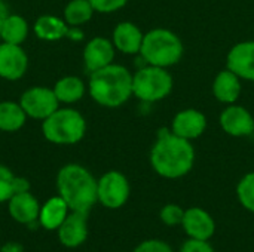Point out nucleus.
Returning <instances> with one entry per match:
<instances>
[{"mask_svg": "<svg viewBox=\"0 0 254 252\" xmlns=\"http://www.w3.org/2000/svg\"><path fill=\"white\" fill-rule=\"evenodd\" d=\"M153 171L167 180H179L188 175L195 165V149L189 140L176 135L171 129L162 128L150 150Z\"/></svg>", "mask_w": 254, "mask_h": 252, "instance_id": "1", "label": "nucleus"}, {"mask_svg": "<svg viewBox=\"0 0 254 252\" xmlns=\"http://www.w3.org/2000/svg\"><path fill=\"white\" fill-rule=\"evenodd\" d=\"M88 92L98 105L118 108L132 97V73L115 62L92 71L89 73Z\"/></svg>", "mask_w": 254, "mask_h": 252, "instance_id": "2", "label": "nucleus"}, {"mask_svg": "<svg viewBox=\"0 0 254 252\" xmlns=\"http://www.w3.org/2000/svg\"><path fill=\"white\" fill-rule=\"evenodd\" d=\"M58 196L68 205L70 211L88 214L97 201V180L79 163L64 165L57 175Z\"/></svg>", "mask_w": 254, "mask_h": 252, "instance_id": "3", "label": "nucleus"}, {"mask_svg": "<svg viewBox=\"0 0 254 252\" xmlns=\"http://www.w3.org/2000/svg\"><path fill=\"white\" fill-rule=\"evenodd\" d=\"M185 53L180 37L167 28H153L143 37L140 55L149 65L168 68L176 65Z\"/></svg>", "mask_w": 254, "mask_h": 252, "instance_id": "4", "label": "nucleus"}, {"mask_svg": "<svg viewBox=\"0 0 254 252\" xmlns=\"http://www.w3.org/2000/svg\"><path fill=\"white\" fill-rule=\"evenodd\" d=\"M42 134L46 141L52 144L73 146L83 140L86 120L80 111L70 107H60L49 117L42 120Z\"/></svg>", "mask_w": 254, "mask_h": 252, "instance_id": "5", "label": "nucleus"}, {"mask_svg": "<svg viewBox=\"0 0 254 252\" xmlns=\"http://www.w3.org/2000/svg\"><path fill=\"white\" fill-rule=\"evenodd\" d=\"M173 85L167 68L146 64L132 74V97L143 102H156L171 94Z\"/></svg>", "mask_w": 254, "mask_h": 252, "instance_id": "6", "label": "nucleus"}, {"mask_svg": "<svg viewBox=\"0 0 254 252\" xmlns=\"http://www.w3.org/2000/svg\"><path fill=\"white\" fill-rule=\"evenodd\" d=\"M129 195V181L119 171H109L97 180V201L107 209L122 208Z\"/></svg>", "mask_w": 254, "mask_h": 252, "instance_id": "7", "label": "nucleus"}, {"mask_svg": "<svg viewBox=\"0 0 254 252\" xmlns=\"http://www.w3.org/2000/svg\"><path fill=\"white\" fill-rule=\"evenodd\" d=\"M18 102L21 104L27 117L36 120H45L57 108H60V101L57 100L54 89L46 86H33L25 89Z\"/></svg>", "mask_w": 254, "mask_h": 252, "instance_id": "8", "label": "nucleus"}, {"mask_svg": "<svg viewBox=\"0 0 254 252\" xmlns=\"http://www.w3.org/2000/svg\"><path fill=\"white\" fill-rule=\"evenodd\" d=\"M28 68V56L22 46L0 43V77L16 82L24 77Z\"/></svg>", "mask_w": 254, "mask_h": 252, "instance_id": "9", "label": "nucleus"}, {"mask_svg": "<svg viewBox=\"0 0 254 252\" xmlns=\"http://www.w3.org/2000/svg\"><path fill=\"white\" fill-rule=\"evenodd\" d=\"M220 126L222 129L235 138H244L250 137L254 132V117L252 113L237 104H229L222 113H220Z\"/></svg>", "mask_w": 254, "mask_h": 252, "instance_id": "10", "label": "nucleus"}, {"mask_svg": "<svg viewBox=\"0 0 254 252\" xmlns=\"http://www.w3.org/2000/svg\"><path fill=\"white\" fill-rule=\"evenodd\" d=\"M182 227L188 238L196 241H210L216 233V221L204 208L192 206L185 211Z\"/></svg>", "mask_w": 254, "mask_h": 252, "instance_id": "11", "label": "nucleus"}, {"mask_svg": "<svg viewBox=\"0 0 254 252\" xmlns=\"http://www.w3.org/2000/svg\"><path fill=\"white\" fill-rule=\"evenodd\" d=\"M115 46L113 42L103 37V36H97L92 37L91 40L86 42L85 48H83V64L85 68L92 73L97 71L100 68H104L110 64H113L115 59Z\"/></svg>", "mask_w": 254, "mask_h": 252, "instance_id": "12", "label": "nucleus"}, {"mask_svg": "<svg viewBox=\"0 0 254 252\" xmlns=\"http://www.w3.org/2000/svg\"><path fill=\"white\" fill-rule=\"evenodd\" d=\"M58 239L65 248H79L88 239V214L70 211L58 227Z\"/></svg>", "mask_w": 254, "mask_h": 252, "instance_id": "13", "label": "nucleus"}, {"mask_svg": "<svg viewBox=\"0 0 254 252\" xmlns=\"http://www.w3.org/2000/svg\"><path fill=\"white\" fill-rule=\"evenodd\" d=\"M207 129V117L202 111L195 108H186L179 111L173 122H171V131L185 138V140H196L199 138Z\"/></svg>", "mask_w": 254, "mask_h": 252, "instance_id": "14", "label": "nucleus"}, {"mask_svg": "<svg viewBox=\"0 0 254 252\" xmlns=\"http://www.w3.org/2000/svg\"><path fill=\"white\" fill-rule=\"evenodd\" d=\"M226 68L234 71L241 80L254 82V42L237 43L228 53Z\"/></svg>", "mask_w": 254, "mask_h": 252, "instance_id": "15", "label": "nucleus"}, {"mask_svg": "<svg viewBox=\"0 0 254 252\" xmlns=\"http://www.w3.org/2000/svg\"><path fill=\"white\" fill-rule=\"evenodd\" d=\"M143 37L144 34L134 22L122 21L115 27L112 34V42L116 50L125 55H137L140 53Z\"/></svg>", "mask_w": 254, "mask_h": 252, "instance_id": "16", "label": "nucleus"}, {"mask_svg": "<svg viewBox=\"0 0 254 252\" xmlns=\"http://www.w3.org/2000/svg\"><path fill=\"white\" fill-rule=\"evenodd\" d=\"M9 215L19 224H31L39 220L40 205L30 192L15 193L7 201Z\"/></svg>", "mask_w": 254, "mask_h": 252, "instance_id": "17", "label": "nucleus"}, {"mask_svg": "<svg viewBox=\"0 0 254 252\" xmlns=\"http://www.w3.org/2000/svg\"><path fill=\"white\" fill-rule=\"evenodd\" d=\"M241 92H243L241 79L229 68L219 71V74L214 77L213 95L219 102H223L226 105L235 104L241 97Z\"/></svg>", "mask_w": 254, "mask_h": 252, "instance_id": "18", "label": "nucleus"}, {"mask_svg": "<svg viewBox=\"0 0 254 252\" xmlns=\"http://www.w3.org/2000/svg\"><path fill=\"white\" fill-rule=\"evenodd\" d=\"M68 212L70 208L61 196L51 198L40 206L39 223L46 230H58V227L68 215Z\"/></svg>", "mask_w": 254, "mask_h": 252, "instance_id": "19", "label": "nucleus"}, {"mask_svg": "<svg viewBox=\"0 0 254 252\" xmlns=\"http://www.w3.org/2000/svg\"><path fill=\"white\" fill-rule=\"evenodd\" d=\"M68 25L63 18L55 15H42L34 22V34L43 42H57L67 36Z\"/></svg>", "mask_w": 254, "mask_h": 252, "instance_id": "20", "label": "nucleus"}, {"mask_svg": "<svg viewBox=\"0 0 254 252\" xmlns=\"http://www.w3.org/2000/svg\"><path fill=\"white\" fill-rule=\"evenodd\" d=\"M85 82L77 76H64L54 85V94L60 104H74L80 101L86 92Z\"/></svg>", "mask_w": 254, "mask_h": 252, "instance_id": "21", "label": "nucleus"}, {"mask_svg": "<svg viewBox=\"0 0 254 252\" xmlns=\"http://www.w3.org/2000/svg\"><path fill=\"white\" fill-rule=\"evenodd\" d=\"M28 22L25 18H22L18 13H7V16L4 18L1 28H0V39L4 43H10V45H22L27 37H28Z\"/></svg>", "mask_w": 254, "mask_h": 252, "instance_id": "22", "label": "nucleus"}, {"mask_svg": "<svg viewBox=\"0 0 254 252\" xmlns=\"http://www.w3.org/2000/svg\"><path fill=\"white\" fill-rule=\"evenodd\" d=\"M27 122V114L19 102H0V132H16Z\"/></svg>", "mask_w": 254, "mask_h": 252, "instance_id": "23", "label": "nucleus"}, {"mask_svg": "<svg viewBox=\"0 0 254 252\" xmlns=\"http://www.w3.org/2000/svg\"><path fill=\"white\" fill-rule=\"evenodd\" d=\"M94 7L89 0H70L63 12V19L68 27H80L91 21L94 16Z\"/></svg>", "mask_w": 254, "mask_h": 252, "instance_id": "24", "label": "nucleus"}, {"mask_svg": "<svg viewBox=\"0 0 254 252\" xmlns=\"http://www.w3.org/2000/svg\"><path fill=\"white\" fill-rule=\"evenodd\" d=\"M237 198L244 209L254 214V172L246 174L237 186Z\"/></svg>", "mask_w": 254, "mask_h": 252, "instance_id": "25", "label": "nucleus"}, {"mask_svg": "<svg viewBox=\"0 0 254 252\" xmlns=\"http://www.w3.org/2000/svg\"><path fill=\"white\" fill-rule=\"evenodd\" d=\"M185 211L180 205L177 203H167L161 208L159 211V218L161 221L168 226V227H177L182 226L183 217H185Z\"/></svg>", "mask_w": 254, "mask_h": 252, "instance_id": "26", "label": "nucleus"}, {"mask_svg": "<svg viewBox=\"0 0 254 252\" xmlns=\"http://www.w3.org/2000/svg\"><path fill=\"white\" fill-rule=\"evenodd\" d=\"M15 175L13 172L0 163V203L7 202L13 195H15Z\"/></svg>", "mask_w": 254, "mask_h": 252, "instance_id": "27", "label": "nucleus"}, {"mask_svg": "<svg viewBox=\"0 0 254 252\" xmlns=\"http://www.w3.org/2000/svg\"><path fill=\"white\" fill-rule=\"evenodd\" d=\"M132 252H174L171 245L161 239H147L140 242Z\"/></svg>", "mask_w": 254, "mask_h": 252, "instance_id": "28", "label": "nucleus"}, {"mask_svg": "<svg viewBox=\"0 0 254 252\" xmlns=\"http://www.w3.org/2000/svg\"><path fill=\"white\" fill-rule=\"evenodd\" d=\"M89 3L95 12L112 13V12L122 9L128 3V0H89Z\"/></svg>", "mask_w": 254, "mask_h": 252, "instance_id": "29", "label": "nucleus"}, {"mask_svg": "<svg viewBox=\"0 0 254 252\" xmlns=\"http://www.w3.org/2000/svg\"><path fill=\"white\" fill-rule=\"evenodd\" d=\"M179 252H214V248L210 245V241H196L188 238Z\"/></svg>", "mask_w": 254, "mask_h": 252, "instance_id": "30", "label": "nucleus"}, {"mask_svg": "<svg viewBox=\"0 0 254 252\" xmlns=\"http://www.w3.org/2000/svg\"><path fill=\"white\" fill-rule=\"evenodd\" d=\"M70 40L73 42H79L83 39V31L80 30V27H68V31H67V36Z\"/></svg>", "mask_w": 254, "mask_h": 252, "instance_id": "31", "label": "nucleus"}, {"mask_svg": "<svg viewBox=\"0 0 254 252\" xmlns=\"http://www.w3.org/2000/svg\"><path fill=\"white\" fill-rule=\"evenodd\" d=\"M9 13V9H7V4L4 0H0V28H1V24L4 21V18L7 16Z\"/></svg>", "mask_w": 254, "mask_h": 252, "instance_id": "32", "label": "nucleus"}, {"mask_svg": "<svg viewBox=\"0 0 254 252\" xmlns=\"http://www.w3.org/2000/svg\"><path fill=\"white\" fill-rule=\"evenodd\" d=\"M253 135H254V132H253Z\"/></svg>", "mask_w": 254, "mask_h": 252, "instance_id": "33", "label": "nucleus"}]
</instances>
